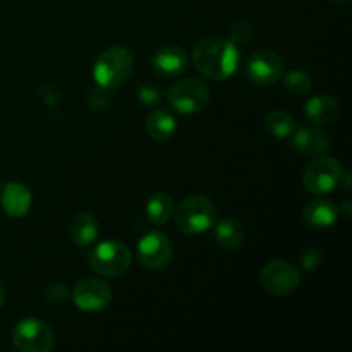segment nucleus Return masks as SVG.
<instances>
[{
  "mask_svg": "<svg viewBox=\"0 0 352 352\" xmlns=\"http://www.w3.org/2000/svg\"><path fill=\"white\" fill-rule=\"evenodd\" d=\"M241 55L236 45L226 38H205L192 48V64L205 78L223 81L236 74Z\"/></svg>",
  "mask_w": 352,
  "mask_h": 352,
  "instance_id": "obj_1",
  "label": "nucleus"
},
{
  "mask_svg": "<svg viewBox=\"0 0 352 352\" xmlns=\"http://www.w3.org/2000/svg\"><path fill=\"white\" fill-rule=\"evenodd\" d=\"M133 55L126 47H120V45L109 47L100 54L93 65V78H95L96 86L109 91L122 86L133 72Z\"/></svg>",
  "mask_w": 352,
  "mask_h": 352,
  "instance_id": "obj_2",
  "label": "nucleus"
},
{
  "mask_svg": "<svg viewBox=\"0 0 352 352\" xmlns=\"http://www.w3.org/2000/svg\"><path fill=\"white\" fill-rule=\"evenodd\" d=\"M217 208L206 196L196 195L186 198L175 210V223L182 234L195 236L206 232L215 226Z\"/></svg>",
  "mask_w": 352,
  "mask_h": 352,
  "instance_id": "obj_3",
  "label": "nucleus"
},
{
  "mask_svg": "<svg viewBox=\"0 0 352 352\" xmlns=\"http://www.w3.org/2000/svg\"><path fill=\"white\" fill-rule=\"evenodd\" d=\"M129 248L119 241H103L89 253V265L103 277H119L126 274L131 265Z\"/></svg>",
  "mask_w": 352,
  "mask_h": 352,
  "instance_id": "obj_4",
  "label": "nucleus"
},
{
  "mask_svg": "<svg viewBox=\"0 0 352 352\" xmlns=\"http://www.w3.org/2000/svg\"><path fill=\"white\" fill-rule=\"evenodd\" d=\"M14 346L23 352H47L55 347V332L40 318H24L12 330Z\"/></svg>",
  "mask_w": 352,
  "mask_h": 352,
  "instance_id": "obj_5",
  "label": "nucleus"
},
{
  "mask_svg": "<svg viewBox=\"0 0 352 352\" xmlns=\"http://www.w3.org/2000/svg\"><path fill=\"white\" fill-rule=\"evenodd\" d=\"M344 168L339 160L332 157H320L306 167L302 182L313 195H325L339 186Z\"/></svg>",
  "mask_w": 352,
  "mask_h": 352,
  "instance_id": "obj_6",
  "label": "nucleus"
},
{
  "mask_svg": "<svg viewBox=\"0 0 352 352\" xmlns=\"http://www.w3.org/2000/svg\"><path fill=\"white\" fill-rule=\"evenodd\" d=\"M168 103L179 113H196L210 102V89L199 79H181L167 95Z\"/></svg>",
  "mask_w": 352,
  "mask_h": 352,
  "instance_id": "obj_7",
  "label": "nucleus"
},
{
  "mask_svg": "<svg viewBox=\"0 0 352 352\" xmlns=\"http://www.w3.org/2000/svg\"><path fill=\"white\" fill-rule=\"evenodd\" d=\"M260 282L268 294L287 296L299 287L301 277H299V272L296 270L294 265L275 260L265 265L260 274Z\"/></svg>",
  "mask_w": 352,
  "mask_h": 352,
  "instance_id": "obj_8",
  "label": "nucleus"
},
{
  "mask_svg": "<svg viewBox=\"0 0 352 352\" xmlns=\"http://www.w3.org/2000/svg\"><path fill=\"white\" fill-rule=\"evenodd\" d=\"M136 253L146 270L162 272L172 260V244L165 234L151 230L141 237Z\"/></svg>",
  "mask_w": 352,
  "mask_h": 352,
  "instance_id": "obj_9",
  "label": "nucleus"
},
{
  "mask_svg": "<svg viewBox=\"0 0 352 352\" xmlns=\"http://www.w3.org/2000/svg\"><path fill=\"white\" fill-rule=\"evenodd\" d=\"M72 301L81 311L98 313L112 301V289L100 278H82L74 287Z\"/></svg>",
  "mask_w": 352,
  "mask_h": 352,
  "instance_id": "obj_10",
  "label": "nucleus"
},
{
  "mask_svg": "<svg viewBox=\"0 0 352 352\" xmlns=\"http://www.w3.org/2000/svg\"><path fill=\"white\" fill-rule=\"evenodd\" d=\"M284 74V60L278 54L272 50H260L246 64V78L260 86H268L277 82Z\"/></svg>",
  "mask_w": 352,
  "mask_h": 352,
  "instance_id": "obj_11",
  "label": "nucleus"
},
{
  "mask_svg": "<svg viewBox=\"0 0 352 352\" xmlns=\"http://www.w3.org/2000/svg\"><path fill=\"white\" fill-rule=\"evenodd\" d=\"M153 67L164 78H175L188 67V54L179 45H165L155 54Z\"/></svg>",
  "mask_w": 352,
  "mask_h": 352,
  "instance_id": "obj_12",
  "label": "nucleus"
},
{
  "mask_svg": "<svg viewBox=\"0 0 352 352\" xmlns=\"http://www.w3.org/2000/svg\"><path fill=\"white\" fill-rule=\"evenodd\" d=\"M339 219V206L330 199H313L302 210V220L315 230L329 229Z\"/></svg>",
  "mask_w": 352,
  "mask_h": 352,
  "instance_id": "obj_13",
  "label": "nucleus"
},
{
  "mask_svg": "<svg viewBox=\"0 0 352 352\" xmlns=\"http://www.w3.org/2000/svg\"><path fill=\"white\" fill-rule=\"evenodd\" d=\"M330 143H332L330 136L320 127L301 126L292 133V144L296 150L301 151L302 155H309V157L327 151L330 148Z\"/></svg>",
  "mask_w": 352,
  "mask_h": 352,
  "instance_id": "obj_14",
  "label": "nucleus"
},
{
  "mask_svg": "<svg viewBox=\"0 0 352 352\" xmlns=\"http://www.w3.org/2000/svg\"><path fill=\"white\" fill-rule=\"evenodd\" d=\"M33 203V195L28 186L21 182H9L2 189V208L12 219H21L26 215Z\"/></svg>",
  "mask_w": 352,
  "mask_h": 352,
  "instance_id": "obj_15",
  "label": "nucleus"
},
{
  "mask_svg": "<svg viewBox=\"0 0 352 352\" xmlns=\"http://www.w3.org/2000/svg\"><path fill=\"white\" fill-rule=\"evenodd\" d=\"M305 112L306 117L316 126H329V124L336 122V119L339 117L340 105L333 96L316 95L308 100Z\"/></svg>",
  "mask_w": 352,
  "mask_h": 352,
  "instance_id": "obj_16",
  "label": "nucleus"
},
{
  "mask_svg": "<svg viewBox=\"0 0 352 352\" xmlns=\"http://www.w3.org/2000/svg\"><path fill=\"white\" fill-rule=\"evenodd\" d=\"M144 129L151 140L164 143V141L174 138L175 131H177V120L167 110H153L144 122Z\"/></svg>",
  "mask_w": 352,
  "mask_h": 352,
  "instance_id": "obj_17",
  "label": "nucleus"
},
{
  "mask_svg": "<svg viewBox=\"0 0 352 352\" xmlns=\"http://www.w3.org/2000/svg\"><path fill=\"white\" fill-rule=\"evenodd\" d=\"M98 237V222L91 213H78L71 223V239L76 246H91Z\"/></svg>",
  "mask_w": 352,
  "mask_h": 352,
  "instance_id": "obj_18",
  "label": "nucleus"
},
{
  "mask_svg": "<svg viewBox=\"0 0 352 352\" xmlns=\"http://www.w3.org/2000/svg\"><path fill=\"white\" fill-rule=\"evenodd\" d=\"M215 241L223 250H237L244 243L243 226L232 217H226V219L219 220L215 226Z\"/></svg>",
  "mask_w": 352,
  "mask_h": 352,
  "instance_id": "obj_19",
  "label": "nucleus"
},
{
  "mask_svg": "<svg viewBox=\"0 0 352 352\" xmlns=\"http://www.w3.org/2000/svg\"><path fill=\"white\" fill-rule=\"evenodd\" d=\"M174 215V199L170 195L160 191L155 192L146 203V217L155 226H165Z\"/></svg>",
  "mask_w": 352,
  "mask_h": 352,
  "instance_id": "obj_20",
  "label": "nucleus"
},
{
  "mask_svg": "<svg viewBox=\"0 0 352 352\" xmlns=\"http://www.w3.org/2000/svg\"><path fill=\"white\" fill-rule=\"evenodd\" d=\"M265 127H267L272 136L284 140V138L292 136L296 129V122L291 113L285 112V110H274L265 119Z\"/></svg>",
  "mask_w": 352,
  "mask_h": 352,
  "instance_id": "obj_21",
  "label": "nucleus"
},
{
  "mask_svg": "<svg viewBox=\"0 0 352 352\" xmlns=\"http://www.w3.org/2000/svg\"><path fill=\"white\" fill-rule=\"evenodd\" d=\"M284 85L294 95H306L311 91L313 81L305 71H291L284 76Z\"/></svg>",
  "mask_w": 352,
  "mask_h": 352,
  "instance_id": "obj_22",
  "label": "nucleus"
},
{
  "mask_svg": "<svg viewBox=\"0 0 352 352\" xmlns=\"http://www.w3.org/2000/svg\"><path fill=\"white\" fill-rule=\"evenodd\" d=\"M254 36V28L248 21H237L230 28V41L234 45H248Z\"/></svg>",
  "mask_w": 352,
  "mask_h": 352,
  "instance_id": "obj_23",
  "label": "nucleus"
},
{
  "mask_svg": "<svg viewBox=\"0 0 352 352\" xmlns=\"http://www.w3.org/2000/svg\"><path fill=\"white\" fill-rule=\"evenodd\" d=\"M138 100L143 107H155L162 102V89L155 85L141 86L138 91Z\"/></svg>",
  "mask_w": 352,
  "mask_h": 352,
  "instance_id": "obj_24",
  "label": "nucleus"
},
{
  "mask_svg": "<svg viewBox=\"0 0 352 352\" xmlns=\"http://www.w3.org/2000/svg\"><path fill=\"white\" fill-rule=\"evenodd\" d=\"M323 263V253L316 248H309L301 254V268L305 272H315Z\"/></svg>",
  "mask_w": 352,
  "mask_h": 352,
  "instance_id": "obj_25",
  "label": "nucleus"
},
{
  "mask_svg": "<svg viewBox=\"0 0 352 352\" xmlns=\"http://www.w3.org/2000/svg\"><path fill=\"white\" fill-rule=\"evenodd\" d=\"M45 298H47V301L54 302V305H62V302H67L69 291L62 282H54V284L45 289Z\"/></svg>",
  "mask_w": 352,
  "mask_h": 352,
  "instance_id": "obj_26",
  "label": "nucleus"
},
{
  "mask_svg": "<svg viewBox=\"0 0 352 352\" xmlns=\"http://www.w3.org/2000/svg\"><path fill=\"white\" fill-rule=\"evenodd\" d=\"M109 89H103L98 86V89H93V91L89 93V107H93V109H103V107L109 105Z\"/></svg>",
  "mask_w": 352,
  "mask_h": 352,
  "instance_id": "obj_27",
  "label": "nucleus"
},
{
  "mask_svg": "<svg viewBox=\"0 0 352 352\" xmlns=\"http://www.w3.org/2000/svg\"><path fill=\"white\" fill-rule=\"evenodd\" d=\"M339 215H344V217H346V219H351V215H352L351 201H346L342 206H340V208H339Z\"/></svg>",
  "mask_w": 352,
  "mask_h": 352,
  "instance_id": "obj_28",
  "label": "nucleus"
},
{
  "mask_svg": "<svg viewBox=\"0 0 352 352\" xmlns=\"http://www.w3.org/2000/svg\"><path fill=\"white\" fill-rule=\"evenodd\" d=\"M339 184H342L344 186V189H346V191H351V172L349 170H346L342 174V177H340V182Z\"/></svg>",
  "mask_w": 352,
  "mask_h": 352,
  "instance_id": "obj_29",
  "label": "nucleus"
},
{
  "mask_svg": "<svg viewBox=\"0 0 352 352\" xmlns=\"http://www.w3.org/2000/svg\"><path fill=\"white\" fill-rule=\"evenodd\" d=\"M3 301H6V292H3L2 284H0V308L3 306Z\"/></svg>",
  "mask_w": 352,
  "mask_h": 352,
  "instance_id": "obj_30",
  "label": "nucleus"
},
{
  "mask_svg": "<svg viewBox=\"0 0 352 352\" xmlns=\"http://www.w3.org/2000/svg\"><path fill=\"white\" fill-rule=\"evenodd\" d=\"M336 2L337 3H347V2H349V0H336Z\"/></svg>",
  "mask_w": 352,
  "mask_h": 352,
  "instance_id": "obj_31",
  "label": "nucleus"
}]
</instances>
